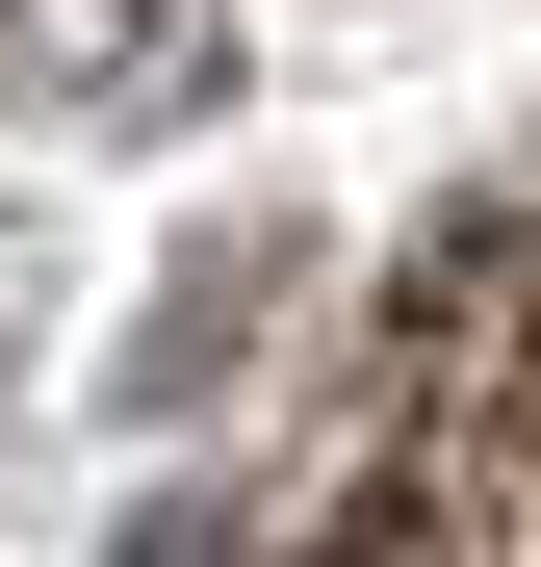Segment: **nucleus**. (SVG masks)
Segmentation results:
<instances>
[{"mask_svg": "<svg viewBox=\"0 0 541 567\" xmlns=\"http://www.w3.org/2000/svg\"><path fill=\"white\" fill-rule=\"evenodd\" d=\"M258 567H541V130L438 207L387 336L335 361Z\"/></svg>", "mask_w": 541, "mask_h": 567, "instance_id": "f257e3e1", "label": "nucleus"}]
</instances>
